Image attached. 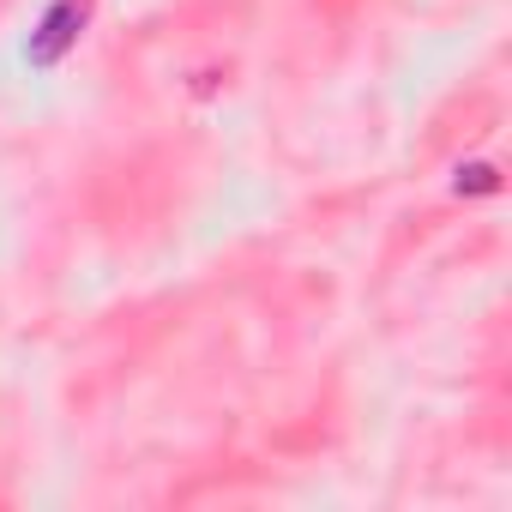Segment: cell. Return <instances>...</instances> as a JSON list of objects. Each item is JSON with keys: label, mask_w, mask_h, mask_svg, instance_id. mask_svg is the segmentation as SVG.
<instances>
[{"label": "cell", "mask_w": 512, "mask_h": 512, "mask_svg": "<svg viewBox=\"0 0 512 512\" xmlns=\"http://www.w3.org/2000/svg\"><path fill=\"white\" fill-rule=\"evenodd\" d=\"M85 19H91V0H55V7L43 13V25L31 31V43H25V61H31V67H55V61L79 43Z\"/></svg>", "instance_id": "1"}, {"label": "cell", "mask_w": 512, "mask_h": 512, "mask_svg": "<svg viewBox=\"0 0 512 512\" xmlns=\"http://www.w3.org/2000/svg\"><path fill=\"white\" fill-rule=\"evenodd\" d=\"M458 193H494V169H488V163L458 169Z\"/></svg>", "instance_id": "2"}]
</instances>
